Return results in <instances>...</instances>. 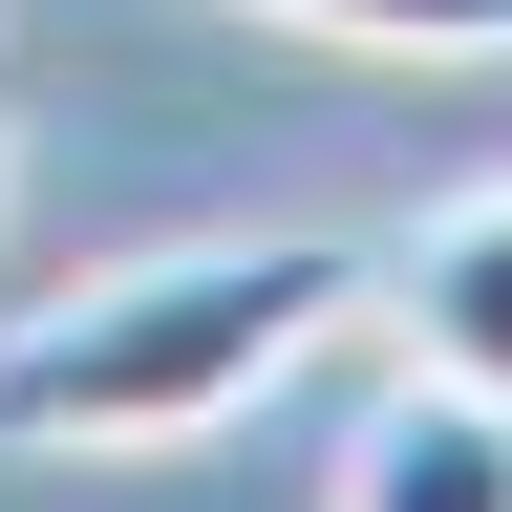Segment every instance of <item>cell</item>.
I'll use <instances>...</instances> for the list:
<instances>
[{
	"mask_svg": "<svg viewBox=\"0 0 512 512\" xmlns=\"http://www.w3.org/2000/svg\"><path fill=\"white\" fill-rule=\"evenodd\" d=\"M342 320H363V256H342V235H192V256H128V278L43 299L22 342H0V448H86V470L214 448V427L278 406Z\"/></svg>",
	"mask_w": 512,
	"mask_h": 512,
	"instance_id": "cell-1",
	"label": "cell"
},
{
	"mask_svg": "<svg viewBox=\"0 0 512 512\" xmlns=\"http://www.w3.org/2000/svg\"><path fill=\"white\" fill-rule=\"evenodd\" d=\"M363 320H384V363H427V384H491V406H512V171L384 235V256H363Z\"/></svg>",
	"mask_w": 512,
	"mask_h": 512,
	"instance_id": "cell-2",
	"label": "cell"
},
{
	"mask_svg": "<svg viewBox=\"0 0 512 512\" xmlns=\"http://www.w3.org/2000/svg\"><path fill=\"white\" fill-rule=\"evenodd\" d=\"M342 512H512V406L406 363V384L363 406V448H342Z\"/></svg>",
	"mask_w": 512,
	"mask_h": 512,
	"instance_id": "cell-3",
	"label": "cell"
},
{
	"mask_svg": "<svg viewBox=\"0 0 512 512\" xmlns=\"http://www.w3.org/2000/svg\"><path fill=\"white\" fill-rule=\"evenodd\" d=\"M256 22H320V43H427V64H512V0H256Z\"/></svg>",
	"mask_w": 512,
	"mask_h": 512,
	"instance_id": "cell-4",
	"label": "cell"
},
{
	"mask_svg": "<svg viewBox=\"0 0 512 512\" xmlns=\"http://www.w3.org/2000/svg\"><path fill=\"white\" fill-rule=\"evenodd\" d=\"M0 128H22V86H0Z\"/></svg>",
	"mask_w": 512,
	"mask_h": 512,
	"instance_id": "cell-5",
	"label": "cell"
}]
</instances>
